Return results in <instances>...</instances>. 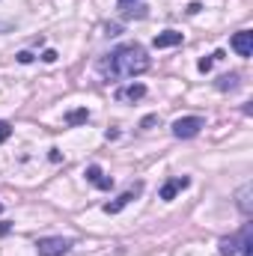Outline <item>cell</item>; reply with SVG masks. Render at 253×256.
<instances>
[{
  "instance_id": "1",
  "label": "cell",
  "mask_w": 253,
  "mask_h": 256,
  "mask_svg": "<svg viewBox=\"0 0 253 256\" xmlns=\"http://www.w3.org/2000/svg\"><path fill=\"white\" fill-rule=\"evenodd\" d=\"M149 68V54L143 51V45L137 42H126V45H116L110 54L102 57L98 72L108 78V80H126L134 74H143Z\"/></svg>"
},
{
  "instance_id": "5",
  "label": "cell",
  "mask_w": 253,
  "mask_h": 256,
  "mask_svg": "<svg viewBox=\"0 0 253 256\" xmlns=\"http://www.w3.org/2000/svg\"><path fill=\"white\" fill-rule=\"evenodd\" d=\"M232 51H236L238 57H250L253 54V33L250 30H238V33L232 36Z\"/></svg>"
},
{
  "instance_id": "6",
  "label": "cell",
  "mask_w": 253,
  "mask_h": 256,
  "mask_svg": "<svg viewBox=\"0 0 253 256\" xmlns=\"http://www.w3.org/2000/svg\"><path fill=\"white\" fill-rule=\"evenodd\" d=\"M84 176H86V182H92V185H96V188H102V191H110V188H114V179H110V176H104L98 164H90Z\"/></svg>"
},
{
  "instance_id": "4",
  "label": "cell",
  "mask_w": 253,
  "mask_h": 256,
  "mask_svg": "<svg viewBox=\"0 0 253 256\" xmlns=\"http://www.w3.org/2000/svg\"><path fill=\"white\" fill-rule=\"evenodd\" d=\"M190 185L188 176H176V179H167L164 185H161V200L164 202H170V200H176V194H182L185 188Z\"/></svg>"
},
{
  "instance_id": "19",
  "label": "cell",
  "mask_w": 253,
  "mask_h": 256,
  "mask_svg": "<svg viewBox=\"0 0 253 256\" xmlns=\"http://www.w3.org/2000/svg\"><path fill=\"white\" fill-rule=\"evenodd\" d=\"M128 3H134V0H120V6H128Z\"/></svg>"
},
{
  "instance_id": "15",
  "label": "cell",
  "mask_w": 253,
  "mask_h": 256,
  "mask_svg": "<svg viewBox=\"0 0 253 256\" xmlns=\"http://www.w3.org/2000/svg\"><path fill=\"white\" fill-rule=\"evenodd\" d=\"M212 63H214V57H202V60L196 63V68H200V72H208V68H212Z\"/></svg>"
},
{
  "instance_id": "10",
  "label": "cell",
  "mask_w": 253,
  "mask_h": 256,
  "mask_svg": "<svg viewBox=\"0 0 253 256\" xmlns=\"http://www.w3.org/2000/svg\"><path fill=\"white\" fill-rule=\"evenodd\" d=\"M152 45H155V48H173V45H182V33H179V30H164V33L155 36Z\"/></svg>"
},
{
  "instance_id": "11",
  "label": "cell",
  "mask_w": 253,
  "mask_h": 256,
  "mask_svg": "<svg viewBox=\"0 0 253 256\" xmlns=\"http://www.w3.org/2000/svg\"><path fill=\"white\" fill-rule=\"evenodd\" d=\"M244 232H248V226H244ZM244 232H242V236H230V238H220V254H224V256H236V254H238Z\"/></svg>"
},
{
  "instance_id": "14",
  "label": "cell",
  "mask_w": 253,
  "mask_h": 256,
  "mask_svg": "<svg viewBox=\"0 0 253 256\" xmlns=\"http://www.w3.org/2000/svg\"><path fill=\"white\" fill-rule=\"evenodd\" d=\"M9 134H12V126L0 120V143H6V140H9Z\"/></svg>"
},
{
  "instance_id": "8",
  "label": "cell",
  "mask_w": 253,
  "mask_h": 256,
  "mask_svg": "<svg viewBox=\"0 0 253 256\" xmlns=\"http://www.w3.org/2000/svg\"><path fill=\"white\" fill-rule=\"evenodd\" d=\"M253 182H244V185H242V188H238V191H236V200H238V212H242V214H250L253 212Z\"/></svg>"
},
{
  "instance_id": "13",
  "label": "cell",
  "mask_w": 253,
  "mask_h": 256,
  "mask_svg": "<svg viewBox=\"0 0 253 256\" xmlns=\"http://www.w3.org/2000/svg\"><path fill=\"white\" fill-rule=\"evenodd\" d=\"M236 86H238V74H236V72H230V74L218 78V90H224V92H226V90H236Z\"/></svg>"
},
{
  "instance_id": "12",
  "label": "cell",
  "mask_w": 253,
  "mask_h": 256,
  "mask_svg": "<svg viewBox=\"0 0 253 256\" xmlns=\"http://www.w3.org/2000/svg\"><path fill=\"white\" fill-rule=\"evenodd\" d=\"M66 122H68V126H80V122H90V110H86V108H78V110L66 114Z\"/></svg>"
},
{
  "instance_id": "3",
  "label": "cell",
  "mask_w": 253,
  "mask_h": 256,
  "mask_svg": "<svg viewBox=\"0 0 253 256\" xmlns=\"http://www.w3.org/2000/svg\"><path fill=\"white\" fill-rule=\"evenodd\" d=\"M202 128H206V122H202L200 116H182V120L173 122V134H176L179 140H190V137H196Z\"/></svg>"
},
{
  "instance_id": "18",
  "label": "cell",
  "mask_w": 253,
  "mask_h": 256,
  "mask_svg": "<svg viewBox=\"0 0 253 256\" xmlns=\"http://www.w3.org/2000/svg\"><path fill=\"white\" fill-rule=\"evenodd\" d=\"M155 122H158V116H146V120H143V128H149V126H155Z\"/></svg>"
},
{
  "instance_id": "16",
  "label": "cell",
  "mask_w": 253,
  "mask_h": 256,
  "mask_svg": "<svg viewBox=\"0 0 253 256\" xmlns=\"http://www.w3.org/2000/svg\"><path fill=\"white\" fill-rule=\"evenodd\" d=\"M18 63H33V54H30V51H21V54H18Z\"/></svg>"
},
{
  "instance_id": "7",
  "label": "cell",
  "mask_w": 253,
  "mask_h": 256,
  "mask_svg": "<svg viewBox=\"0 0 253 256\" xmlns=\"http://www.w3.org/2000/svg\"><path fill=\"white\" fill-rule=\"evenodd\" d=\"M140 191H143V185H134V188H131V191H126L120 200H114V202H104V212H108V214H116V212H122V208H126L134 196H140Z\"/></svg>"
},
{
  "instance_id": "9",
  "label": "cell",
  "mask_w": 253,
  "mask_h": 256,
  "mask_svg": "<svg viewBox=\"0 0 253 256\" xmlns=\"http://www.w3.org/2000/svg\"><path fill=\"white\" fill-rule=\"evenodd\" d=\"M146 96V86L143 84H128V86H120L116 90V102H137Z\"/></svg>"
},
{
  "instance_id": "17",
  "label": "cell",
  "mask_w": 253,
  "mask_h": 256,
  "mask_svg": "<svg viewBox=\"0 0 253 256\" xmlns=\"http://www.w3.org/2000/svg\"><path fill=\"white\" fill-rule=\"evenodd\" d=\"M42 60H45V63H54V60H57V51H51V48H48V51L42 54Z\"/></svg>"
},
{
  "instance_id": "2",
  "label": "cell",
  "mask_w": 253,
  "mask_h": 256,
  "mask_svg": "<svg viewBox=\"0 0 253 256\" xmlns=\"http://www.w3.org/2000/svg\"><path fill=\"white\" fill-rule=\"evenodd\" d=\"M68 248H72V238H63V236H51V238H39L36 242L39 256H63L68 254Z\"/></svg>"
},
{
  "instance_id": "20",
  "label": "cell",
  "mask_w": 253,
  "mask_h": 256,
  "mask_svg": "<svg viewBox=\"0 0 253 256\" xmlns=\"http://www.w3.org/2000/svg\"><path fill=\"white\" fill-rule=\"evenodd\" d=\"M0 208H3V206H0Z\"/></svg>"
}]
</instances>
